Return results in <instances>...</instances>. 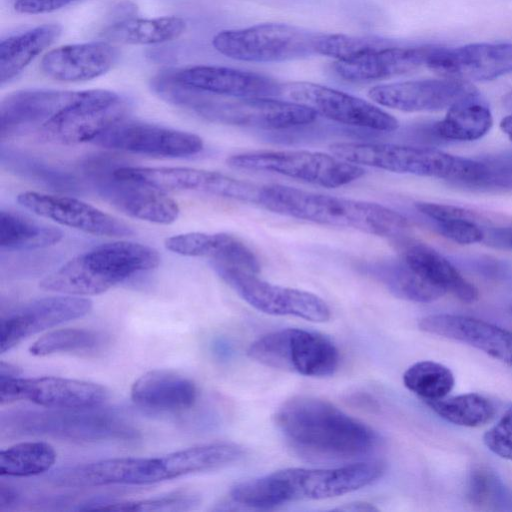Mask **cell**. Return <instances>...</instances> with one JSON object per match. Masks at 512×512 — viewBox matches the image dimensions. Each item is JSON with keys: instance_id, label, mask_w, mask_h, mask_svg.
<instances>
[{"instance_id": "obj_42", "label": "cell", "mask_w": 512, "mask_h": 512, "mask_svg": "<svg viewBox=\"0 0 512 512\" xmlns=\"http://www.w3.org/2000/svg\"><path fill=\"white\" fill-rule=\"evenodd\" d=\"M200 496L191 490H177L165 495H159L151 498L124 501L107 502L98 510L109 511H188L196 508L200 504Z\"/></svg>"}, {"instance_id": "obj_9", "label": "cell", "mask_w": 512, "mask_h": 512, "mask_svg": "<svg viewBox=\"0 0 512 512\" xmlns=\"http://www.w3.org/2000/svg\"><path fill=\"white\" fill-rule=\"evenodd\" d=\"M237 170L279 174L325 188H337L361 178V166L335 155L307 150H257L227 158Z\"/></svg>"}, {"instance_id": "obj_30", "label": "cell", "mask_w": 512, "mask_h": 512, "mask_svg": "<svg viewBox=\"0 0 512 512\" xmlns=\"http://www.w3.org/2000/svg\"><path fill=\"white\" fill-rule=\"evenodd\" d=\"M197 388L189 378L170 370H151L140 376L131 387V399L139 406L162 411L191 407Z\"/></svg>"}, {"instance_id": "obj_22", "label": "cell", "mask_w": 512, "mask_h": 512, "mask_svg": "<svg viewBox=\"0 0 512 512\" xmlns=\"http://www.w3.org/2000/svg\"><path fill=\"white\" fill-rule=\"evenodd\" d=\"M421 331L467 344L512 367V331L488 321L459 314L439 313L418 321Z\"/></svg>"}, {"instance_id": "obj_50", "label": "cell", "mask_w": 512, "mask_h": 512, "mask_svg": "<svg viewBox=\"0 0 512 512\" xmlns=\"http://www.w3.org/2000/svg\"><path fill=\"white\" fill-rule=\"evenodd\" d=\"M483 241L497 248L512 250V222L484 228Z\"/></svg>"}, {"instance_id": "obj_54", "label": "cell", "mask_w": 512, "mask_h": 512, "mask_svg": "<svg viewBox=\"0 0 512 512\" xmlns=\"http://www.w3.org/2000/svg\"><path fill=\"white\" fill-rule=\"evenodd\" d=\"M501 130L512 141V114L503 118L500 122Z\"/></svg>"}, {"instance_id": "obj_29", "label": "cell", "mask_w": 512, "mask_h": 512, "mask_svg": "<svg viewBox=\"0 0 512 512\" xmlns=\"http://www.w3.org/2000/svg\"><path fill=\"white\" fill-rule=\"evenodd\" d=\"M400 248V257L431 284L463 303L472 304L478 300V289L432 247L420 242L402 240Z\"/></svg>"}, {"instance_id": "obj_10", "label": "cell", "mask_w": 512, "mask_h": 512, "mask_svg": "<svg viewBox=\"0 0 512 512\" xmlns=\"http://www.w3.org/2000/svg\"><path fill=\"white\" fill-rule=\"evenodd\" d=\"M127 110V102L114 91H76L73 99L44 123L35 136L42 141L60 145L93 142L124 119Z\"/></svg>"}, {"instance_id": "obj_15", "label": "cell", "mask_w": 512, "mask_h": 512, "mask_svg": "<svg viewBox=\"0 0 512 512\" xmlns=\"http://www.w3.org/2000/svg\"><path fill=\"white\" fill-rule=\"evenodd\" d=\"M288 100L312 108L318 115L343 125L379 132H392L398 120L378 106L351 94L311 82L282 85Z\"/></svg>"}, {"instance_id": "obj_18", "label": "cell", "mask_w": 512, "mask_h": 512, "mask_svg": "<svg viewBox=\"0 0 512 512\" xmlns=\"http://www.w3.org/2000/svg\"><path fill=\"white\" fill-rule=\"evenodd\" d=\"M17 201L38 216L88 234L129 237L135 233L126 222L75 197L24 191Z\"/></svg>"}, {"instance_id": "obj_25", "label": "cell", "mask_w": 512, "mask_h": 512, "mask_svg": "<svg viewBox=\"0 0 512 512\" xmlns=\"http://www.w3.org/2000/svg\"><path fill=\"white\" fill-rule=\"evenodd\" d=\"M76 91L26 89L6 95L0 104V138L35 135L69 103Z\"/></svg>"}, {"instance_id": "obj_45", "label": "cell", "mask_w": 512, "mask_h": 512, "mask_svg": "<svg viewBox=\"0 0 512 512\" xmlns=\"http://www.w3.org/2000/svg\"><path fill=\"white\" fill-rule=\"evenodd\" d=\"M483 443L495 455L512 461V407L484 433Z\"/></svg>"}, {"instance_id": "obj_14", "label": "cell", "mask_w": 512, "mask_h": 512, "mask_svg": "<svg viewBox=\"0 0 512 512\" xmlns=\"http://www.w3.org/2000/svg\"><path fill=\"white\" fill-rule=\"evenodd\" d=\"M113 174L163 192L192 191L243 202L257 203L260 191V187L253 183L190 167L119 166L113 169Z\"/></svg>"}, {"instance_id": "obj_31", "label": "cell", "mask_w": 512, "mask_h": 512, "mask_svg": "<svg viewBox=\"0 0 512 512\" xmlns=\"http://www.w3.org/2000/svg\"><path fill=\"white\" fill-rule=\"evenodd\" d=\"M359 269L404 300L430 303L446 294L420 276L401 257L368 261L360 265Z\"/></svg>"}, {"instance_id": "obj_24", "label": "cell", "mask_w": 512, "mask_h": 512, "mask_svg": "<svg viewBox=\"0 0 512 512\" xmlns=\"http://www.w3.org/2000/svg\"><path fill=\"white\" fill-rule=\"evenodd\" d=\"M61 487H96L112 484L159 482L157 457H119L62 468L51 476Z\"/></svg>"}, {"instance_id": "obj_55", "label": "cell", "mask_w": 512, "mask_h": 512, "mask_svg": "<svg viewBox=\"0 0 512 512\" xmlns=\"http://www.w3.org/2000/svg\"><path fill=\"white\" fill-rule=\"evenodd\" d=\"M503 105L508 111L512 113V91L503 97Z\"/></svg>"}, {"instance_id": "obj_35", "label": "cell", "mask_w": 512, "mask_h": 512, "mask_svg": "<svg viewBox=\"0 0 512 512\" xmlns=\"http://www.w3.org/2000/svg\"><path fill=\"white\" fill-rule=\"evenodd\" d=\"M493 117L479 94L453 104L446 116L434 122V130L441 141H474L491 129Z\"/></svg>"}, {"instance_id": "obj_52", "label": "cell", "mask_w": 512, "mask_h": 512, "mask_svg": "<svg viewBox=\"0 0 512 512\" xmlns=\"http://www.w3.org/2000/svg\"><path fill=\"white\" fill-rule=\"evenodd\" d=\"M338 510H342V511H361V512H364V511H377L378 508H376L375 506H373L372 504L370 503H366V502H354V503H349V504H346L342 507H339Z\"/></svg>"}, {"instance_id": "obj_43", "label": "cell", "mask_w": 512, "mask_h": 512, "mask_svg": "<svg viewBox=\"0 0 512 512\" xmlns=\"http://www.w3.org/2000/svg\"><path fill=\"white\" fill-rule=\"evenodd\" d=\"M482 172L470 188L486 190H512V150L480 160Z\"/></svg>"}, {"instance_id": "obj_37", "label": "cell", "mask_w": 512, "mask_h": 512, "mask_svg": "<svg viewBox=\"0 0 512 512\" xmlns=\"http://www.w3.org/2000/svg\"><path fill=\"white\" fill-rule=\"evenodd\" d=\"M443 420L462 427H480L494 417L493 402L482 394L471 392L425 403Z\"/></svg>"}, {"instance_id": "obj_34", "label": "cell", "mask_w": 512, "mask_h": 512, "mask_svg": "<svg viewBox=\"0 0 512 512\" xmlns=\"http://www.w3.org/2000/svg\"><path fill=\"white\" fill-rule=\"evenodd\" d=\"M185 30L186 22L179 16L126 18L106 27L101 36L110 43L149 45L175 40Z\"/></svg>"}, {"instance_id": "obj_2", "label": "cell", "mask_w": 512, "mask_h": 512, "mask_svg": "<svg viewBox=\"0 0 512 512\" xmlns=\"http://www.w3.org/2000/svg\"><path fill=\"white\" fill-rule=\"evenodd\" d=\"M385 472L379 461H362L329 469L286 468L236 484L234 503L253 509H272L305 500L341 496L364 488Z\"/></svg>"}, {"instance_id": "obj_16", "label": "cell", "mask_w": 512, "mask_h": 512, "mask_svg": "<svg viewBox=\"0 0 512 512\" xmlns=\"http://www.w3.org/2000/svg\"><path fill=\"white\" fill-rule=\"evenodd\" d=\"M109 397V391L96 383L43 376L21 378L0 375L1 405L29 401L55 409H89L98 407Z\"/></svg>"}, {"instance_id": "obj_47", "label": "cell", "mask_w": 512, "mask_h": 512, "mask_svg": "<svg viewBox=\"0 0 512 512\" xmlns=\"http://www.w3.org/2000/svg\"><path fill=\"white\" fill-rule=\"evenodd\" d=\"M415 207L434 222L450 218H470L480 223L486 221L485 215L455 205L418 202Z\"/></svg>"}, {"instance_id": "obj_11", "label": "cell", "mask_w": 512, "mask_h": 512, "mask_svg": "<svg viewBox=\"0 0 512 512\" xmlns=\"http://www.w3.org/2000/svg\"><path fill=\"white\" fill-rule=\"evenodd\" d=\"M316 37V33L296 26L265 23L220 31L214 35L212 45L220 54L234 60L272 63L315 55Z\"/></svg>"}, {"instance_id": "obj_41", "label": "cell", "mask_w": 512, "mask_h": 512, "mask_svg": "<svg viewBox=\"0 0 512 512\" xmlns=\"http://www.w3.org/2000/svg\"><path fill=\"white\" fill-rule=\"evenodd\" d=\"M387 46L389 43L380 38L345 34H317L314 49L317 55L343 61Z\"/></svg>"}, {"instance_id": "obj_17", "label": "cell", "mask_w": 512, "mask_h": 512, "mask_svg": "<svg viewBox=\"0 0 512 512\" xmlns=\"http://www.w3.org/2000/svg\"><path fill=\"white\" fill-rule=\"evenodd\" d=\"M92 143L112 150L166 158L193 156L204 147L202 138L194 133L125 118Z\"/></svg>"}, {"instance_id": "obj_6", "label": "cell", "mask_w": 512, "mask_h": 512, "mask_svg": "<svg viewBox=\"0 0 512 512\" xmlns=\"http://www.w3.org/2000/svg\"><path fill=\"white\" fill-rule=\"evenodd\" d=\"M336 157L389 172L444 179L470 187L482 172L480 160L454 156L432 147L380 142H337L330 145Z\"/></svg>"}, {"instance_id": "obj_1", "label": "cell", "mask_w": 512, "mask_h": 512, "mask_svg": "<svg viewBox=\"0 0 512 512\" xmlns=\"http://www.w3.org/2000/svg\"><path fill=\"white\" fill-rule=\"evenodd\" d=\"M275 424L288 446L310 461H347L369 454L378 435L329 401L295 396L277 409Z\"/></svg>"}, {"instance_id": "obj_33", "label": "cell", "mask_w": 512, "mask_h": 512, "mask_svg": "<svg viewBox=\"0 0 512 512\" xmlns=\"http://www.w3.org/2000/svg\"><path fill=\"white\" fill-rule=\"evenodd\" d=\"M244 456L242 446L232 442L202 444L161 456L166 480L192 473L221 469Z\"/></svg>"}, {"instance_id": "obj_12", "label": "cell", "mask_w": 512, "mask_h": 512, "mask_svg": "<svg viewBox=\"0 0 512 512\" xmlns=\"http://www.w3.org/2000/svg\"><path fill=\"white\" fill-rule=\"evenodd\" d=\"M111 163L104 158H92L83 165L86 179L96 193L122 213L156 224H171L179 216L177 202L146 184L118 178Z\"/></svg>"}, {"instance_id": "obj_3", "label": "cell", "mask_w": 512, "mask_h": 512, "mask_svg": "<svg viewBox=\"0 0 512 512\" xmlns=\"http://www.w3.org/2000/svg\"><path fill=\"white\" fill-rule=\"evenodd\" d=\"M258 204L269 211L320 225L398 238L409 227L397 211L378 203L271 184L260 187Z\"/></svg>"}, {"instance_id": "obj_56", "label": "cell", "mask_w": 512, "mask_h": 512, "mask_svg": "<svg viewBox=\"0 0 512 512\" xmlns=\"http://www.w3.org/2000/svg\"><path fill=\"white\" fill-rule=\"evenodd\" d=\"M510 313H511V315H512V306H511V308H510Z\"/></svg>"}, {"instance_id": "obj_4", "label": "cell", "mask_w": 512, "mask_h": 512, "mask_svg": "<svg viewBox=\"0 0 512 512\" xmlns=\"http://www.w3.org/2000/svg\"><path fill=\"white\" fill-rule=\"evenodd\" d=\"M157 95L210 122L238 127L287 130L310 125L318 116L312 108L291 100L224 98L185 86L173 78L159 84Z\"/></svg>"}, {"instance_id": "obj_46", "label": "cell", "mask_w": 512, "mask_h": 512, "mask_svg": "<svg viewBox=\"0 0 512 512\" xmlns=\"http://www.w3.org/2000/svg\"><path fill=\"white\" fill-rule=\"evenodd\" d=\"M2 161H7L8 166H12L15 170L22 173H35L40 180L54 182L56 187H64L66 189H73L75 183L73 178L67 174H60L58 171L46 168L40 162H34L31 158H26L24 155H16L11 152L2 154Z\"/></svg>"}, {"instance_id": "obj_39", "label": "cell", "mask_w": 512, "mask_h": 512, "mask_svg": "<svg viewBox=\"0 0 512 512\" xmlns=\"http://www.w3.org/2000/svg\"><path fill=\"white\" fill-rule=\"evenodd\" d=\"M404 386L424 403L449 395L455 385L453 372L445 365L431 361H418L403 374Z\"/></svg>"}, {"instance_id": "obj_26", "label": "cell", "mask_w": 512, "mask_h": 512, "mask_svg": "<svg viewBox=\"0 0 512 512\" xmlns=\"http://www.w3.org/2000/svg\"><path fill=\"white\" fill-rule=\"evenodd\" d=\"M118 58V50L108 41H92L57 47L46 53L40 69L61 82H84L107 73Z\"/></svg>"}, {"instance_id": "obj_20", "label": "cell", "mask_w": 512, "mask_h": 512, "mask_svg": "<svg viewBox=\"0 0 512 512\" xmlns=\"http://www.w3.org/2000/svg\"><path fill=\"white\" fill-rule=\"evenodd\" d=\"M426 66L443 78L465 82L493 80L512 72V44L431 47Z\"/></svg>"}, {"instance_id": "obj_27", "label": "cell", "mask_w": 512, "mask_h": 512, "mask_svg": "<svg viewBox=\"0 0 512 512\" xmlns=\"http://www.w3.org/2000/svg\"><path fill=\"white\" fill-rule=\"evenodd\" d=\"M431 47L389 45L352 59L336 61L333 64V71L339 78L353 83L389 79L409 74L426 66Z\"/></svg>"}, {"instance_id": "obj_8", "label": "cell", "mask_w": 512, "mask_h": 512, "mask_svg": "<svg viewBox=\"0 0 512 512\" xmlns=\"http://www.w3.org/2000/svg\"><path fill=\"white\" fill-rule=\"evenodd\" d=\"M247 354L262 365L309 377L333 375L340 361L339 351L329 338L300 328L263 335L251 343Z\"/></svg>"}, {"instance_id": "obj_21", "label": "cell", "mask_w": 512, "mask_h": 512, "mask_svg": "<svg viewBox=\"0 0 512 512\" xmlns=\"http://www.w3.org/2000/svg\"><path fill=\"white\" fill-rule=\"evenodd\" d=\"M479 94L470 83L455 79H425L376 85L368 96L376 104L403 112H431Z\"/></svg>"}, {"instance_id": "obj_48", "label": "cell", "mask_w": 512, "mask_h": 512, "mask_svg": "<svg viewBox=\"0 0 512 512\" xmlns=\"http://www.w3.org/2000/svg\"><path fill=\"white\" fill-rule=\"evenodd\" d=\"M469 498L476 505H483L489 501L493 492L494 484L486 470L477 469L473 471L470 478Z\"/></svg>"}, {"instance_id": "obj_49", "label": "cell", "mask_w": 512, "mask_h": 512, "mask_svg": "<svg viewBox=\"0 0 512 512\" xmlns=\"http://www.w3.org/2000/svg\"><path fill=\"white\" fill-rule=\"evenodd\" d=\"M76 0H15L13 8L20 14L36 15L59 10Z\"/></svg>"}, {"instance_id": "obj_51", "label": "cell", "mask_w": 512, "mask_h": 512, "mask_svg": "<svg viewBox=\"0 0 512 512\" xmlns=\"http://www.w3.org/2000/svg\"><path fill=\"white\" fill-rule=\"evenodd\" d=\"M19 498L18 492L11 486L0 485V509L7 508L17 502Z\"/></svg>"}, {"instance_id": "obj_28", "label": "cell", "mask_w": 512, "mask_h": 512, "mask_svg": "<svg viewBox=\"0 0 512 512\" xmlns=\"http://www.w3.org/2000/svg\"><path fill=\"white\" fill-rule=\"evenodd\" d=\"M169 251L187 257H201L258 274L260 263L254 252L238 237L228 233L188 232L166 238Z\"/></svg>"}, {"instance_id": "obj_40", "label": "cell", "mask_w": 512, "mask_h": 512, "mask_svg": "<svg viewBox=\"0 0 512 512\" xmlns=\"http://www.w3.org/2000/svg\"><path fill=\"white\" fill-rule=\"evenodd\" d=\"M105 339L99 332L78 329L64 328L52 331L38 340L29 348L34 356H48L63 352H88L100 348Z\"/></svg>"}, {"instance_id": "obj_53", "label": "cell", "mask_w": 512, "mask_h": 512, "mask_svg": "<svg viewBox=\"0 0 512 512\" xmlns=\"http://www.w3.org/2000/svg\"><path fill=\"white\" fill-rule=\"evenodd\" d=\"M20 373H21V371L17 367L12 366L11 364L5 363L3 361L0 363V375L1 376L15 377V376H19Z\"/></svg>"}, {"instance_id": "obj_23", "label": "cell", "mask_w": 512, "mask_h": 512, "mask_svg": "<svg viewBox=\"0 0 512 512\" xmlns=\"http://www.w3.org/2000/svg\"><path fill=\"white\" fill-rule=\"evenodd\" d=\"M185 86L228 98H275L282 95V84L255 72L211 65H196L169 71Z\"/></svg>"}, {"instance_id": "obj_7", "label": "cell", "mask_w": 512, "mask_h": 512, "mask_svg": "<svg viewBox=\"0 0 512 512\" xmlns=\"http://www.w3.org/2000/svg\"><path fill=\"white\" fill-rule=\"evenodd\" d=\"M89 409L13 410L2 413L8 435H46L72 441L134 440L139 432L119 415Z\"/></svg>"}, {"instance_id": "obj_5", "label": "cell", "mask_w": 512, "mask_h": 512, "mask_svg": "<svg viewBox=\"0 0 512 512\" xmlns=\"http://www.w3.org/2000/svg\"><path fill=\"white\" fill-rule=\"evenodd\" d=\"M159 263L160 255L153 247L115 241L73 257L46 275L39 286L59 294L98 295L138 273L155 269Z\"/></svg>"}, {"instance_id": "obj_32", "label": "cell", "mask_w": 512, "mask_h": 512, "mask_svg": "<svg viewBox=\"0 0 512 512\" xmlns=\"http://www.w3.org/2000/svg\"><path fill=\"white\" fill-rule=\"evenodd\" d=\"M59 24H43L0 42V84L13 80L61 35Z\"/></svg>"}, {"instance_id": "obj_38", "label": "cell", "mask_w": 512, "mask_h": 512, "mask_svg": "<svg viewBox=\"0 0 512 512\" xmlns=\"http://www.w3.org/2000/svg\"><path fill=\"white\" fill-rule=\"evenodd\" d=\"M56 461L54 448L42 441L22 442L0 452V475L28 477L48 471Z\"/></svg>"}, {"instance_id": "obj_19", "label": "cell", "mask_w": 512, "mask_h": 512, "mask_svg": "<svg viewBox=\"0 0 512 512\" xmlns=\"http://www.w3.org/2000/svg\"><path fill=\"white\" fill-rule=\"evenodd\" d=\"M92 305L86 297L66 294L25 303L1 318V353L10 351L31 335L87 315Z\"/></svg>"}, {"instance_id": "obj_13", "label": "cell", "mask_w": 512, "mask_h": 512, "mask_svg": "<svg viewBox=\"0 0 512 512\" xmlns=\"http://www.w3.org/2000/svg\"><path fill=\"white\" fill-rule=\"evenodd\" d=\"M210 265L245 302L260 312L318 323L331 317L328 304L314 293L275 285L258 278L257 274L224 264L210 262Z\"/></svg>"}, {"instance_id": "obj_44", "label": "cell", "mask_w": 512, "mask_h": 512, "mask_svg": "<svg viewBox=\"0 0 512 512\" xmlns=\"http://www.w3.org/2000/svg\"><path fill=\"white\" fill-rule=\"evenodd\" d=\"M435 223L444 237L458 244H474L484 239V228L474 219L450 218Z\"/></svg>"}, {"instance_id": "obj_36", "label": "cell", "mask_w": 512, "mask_h": 512, "mask_svg": "<svg viewBox=\"0 0 512 512\" xmlns=\"http://www.w3.org/2000/svg\"><path fill=\"white\" fill-rule=\"evenodd\" d=\"M63 232L12 210L0 211V247L7 251L43 249L59 243Z\"/></svg>"}]
</instances>
